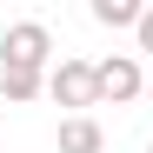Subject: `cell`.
<instances>
[{
    "mask_svg": "<svg viewBox=\"0 0 153 153\" xmlns=\"http://www.w3.org/2000/svg\"><path fill=\"white\" fill-rule=\"evenodd\" d=\"M0 53H7V67H40V60H47V27H40V20H20V27H7Z\"/></svg>",
    "mask_w": 153,
    "mask_h": 153,
    "instance_id": "2",
    "label": "cell"
},
{
    "mask_svg": "<svg viewBox=\"0 0 153 153\" xmlns=\"http://www.w3.org/2000/svg\"><path fill=\"white\" fill-rule=\"evenodd\" d=\"M0 80H7V100H33L40 93V67H7Z\"/></svg>",
    "mask_w": 153,
    "mask_h": 153,
    "instance_id": "5",
    "label": "cell"
},
{
    "mask_svg": "<svg viewBox=\"0 0 153 153\" xmlns=\"http://www.w3.org/2000/svg\"><path fill=\"white\" fill-rule=\"evenodd\" d=\"M140 47H146V53H153V7L140 13Z\"/></svg>",
    "mask_w": 153,
    "mask_h": 153,
    "instance_id": "7",
    "label": "cell"
},
{
    "mask_svg": "<svg viewBox=\"0 0 153 153\" xmlns=\"http://www.w3.org/2000/svg\"><path fill=\"white\" fill-rule=\"evenodd\" d=\"M53 100H67V107H93V100H100V67L60 60V67H53Z\"/></svg>",
    "mask_w": 153,
    "mask_h": 153,
    "instance_id": "1",
    "label": "cell"
},
{
    "mask_svg": "<svg viewBox=\"0 0 153 153\" xmlns=\"http://www.w3.org/2000/svg\"><path fill=\"white\" fill-rule=\"evenodd\" d=\"M93 13L107 20V27H126V20H140V7H133V0H100Z\"/></svg>",
    "mask_w": 153,
    "mask_h": 153,
    "instance_id": "6",
    "label": "cell"
},
{
    "mask_svg": "<svg viewBox=\"0 0 153 153\" xmlns=\"http://www.w3.org/2000/svg\"><path fill=\"white\" fill-rule=\"evenodd\" d=\"M146 93H153V87H146Z\"/></svg>",
    "mask_w": 153,
    "mask_h": 153,
    "instance_id": "8",
    "label": "cell"
},
{
    "mask_svg": "<svg viewBox=\"0 0 153 153\" xmlns=\"http://www.w3.org/2000/svg\"><path fill=\"white\" fill-rule=\"evenodd\" d=\"M60 153H100V126L80 113V120H67L60 126Z\"/></svg>",
    "mask_w": 153,
    "mask_h": 153,
    "instance_id": "4",
    "label": "cell"
},
{
    "mask_svg": "<svg viewBox=\"0 0 153 153\" xmlns=\"http://www.w3.org/2000/svg\"><path fill=\"white\" fill-rule=\"evenodd\" d=\"M100 93L107 100H133L140 93V67L133 60H100Z\"/></svg>",
    "mask_w": 153,
    "mask_h": 153,
    "instance_id": "3",
    "label": "cell"
}]
</instances>
